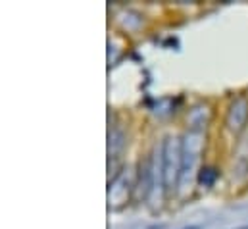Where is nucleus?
<instances>
[{
    "instance_id": "f257e3e1",
    "label": "nucleus",
    "mask_w": 248,
    "mask_h": 229,
    "mask_svg": "<svg viewBox=\"0 0 248 229\" xmlns=\"http://www.w3.org/2000/svg\"><path fill=\"white\" fill-rule=\"evenodd\" d=\"M241 229H248V228H241Z\"/></svg>"
}]
</instances>
